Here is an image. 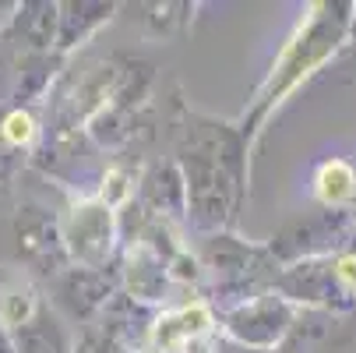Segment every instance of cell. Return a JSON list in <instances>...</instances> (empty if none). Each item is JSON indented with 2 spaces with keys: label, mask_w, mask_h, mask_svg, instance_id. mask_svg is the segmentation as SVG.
Listing matches in <instances>:
<instances>
[{
  "label": "cell",
  "mask_w": 356,
  "mask_h": 353,
  "mask_svg": "<svg viewBox=\"0 0 356 353\" xmlns=\"http://www.w3.org/2000/svg\"><path fill=\"white\" fill-rule=\"evenodd\" d=\"M339 32H342V29H328L321 18H314L307 36H300V39H293V42L286 46V54H282V61H279V68H275V74H272L265 95H261V110L272 107V103H279V95L289 92V88L300 81V74H307L314 64L325 61V54L335 46Z\"/></svg>",
  "instance_id": "obj_1"
},
{
  "label": "cell",
  "mask_w": 356,
  "mask_h": 353,
  "mask_svg": "<svg viewBox=\"0 0 356 353\" xmlns=\"http://www.w3.org/2000/svg\"><path fill=\"white\" fill-rule=\"evenodd\" d=\"M64 240L71 258H78L85 269H99L110 255V240H113V212L103 201H88L78 205L64 226Z\"/></svg>",
  "instance_id": "obj_2"
},
{
  "label": "cell",
  "mask_w": 356,
  "mask_h": 353,
  "mask_svg": "<svg viewBox=\"0 0 356 353\" xmlns=\"http://www.w3.org/2000/svg\"><path fill=\"white\" fill-rule=\"evenodd\" d=\"M289 325V311L279 304L275 297H261V300H250V304L236 308L229 315V332L247 343V346H258V350H268L279 343V336L286 332Z\"/></svg>",
  "instance_id": "obj_3"
},
{
  "label": "cell",
  "mask_w": 356,
  "mask_h": 353,
  "mask_svg": "<svg viewBox=\"0 0 356 353\" xmlns=\"http://www.w3.org/2000/svg\"><path fill=\"white\" fill-rule=\"evenodd\" d=\"M209 311L201 308V304H194V308H180V311H170V315H163L156 325H152V343H156L163 353H170V350H184L191 339H197V336H205V329H209Z\"/></svg>",
  "instance_id": "obj_4"
},
{
  "label": "cell",
  "mask_w": 356,
  "mask_h": 353,
  "mask_svg": "<svg viewBox=\"0 0 356 353\" xmlns=\"http://www.w3.org/2000/svg\"><path fill=\"white\" fill-rule=\"evenodd\" d=\"M131 290L141 297V300H156L163 283H166V262L159 251H152L148 244H141L134 255H131Z\"/></svg>",
  "instance_id": "obj_5"
},
{
  "label": "cell",
  "mask_w": 356,
  "mask_h": 353,
  "mask_svg": "<svg viewBox=\"0 0 356 353\" xmlns=\"http://www.w3.org/2000/svg\"><path fill=\"white\" fill-rule=\"evenodd\" d=\"M39 315V300L35 290L22 279L0 286V325L4 329H25Z\"/></svg>",
  "instance_id": "obj_6"
},
{
  "label": "cell",
  "mask_w": 356,
  "mask_h": 353,
  "mask_svg": "<svg viewBox=\"0 0 356 353\" xmlns=\"http://www.w3.org/2000/svg\"><path fill=\"white\" fill-rule=\"evenodd\" d=\"M353 184H356V173L349 170V163L342 159H332L318 170V180H314V191L325 205H335V201L349 198L353 194Z\"/></svg>",
  "instance_id": "obj_7"
},
{
  "label": "cell",
  "mask_w": 356,
  "mask_h": 353,
  "mask_svg": "<svg viewBox=\"0 0 356 353\" xmlns=\"http://www.w3.org/2000/svg\"><path fill=\"white\" fill-rule=\"evenodd\" d=\"M32 134H35V120H32L25 110H15V113L4 120V138H8L11 145H29Z\"/></svg>",
  "instance_id": "obj_8"
},
{
  "label": "cell",
  "mask_w": 356,
  "mask_h": 353,
  "mask_svg": "<svg viewBox=\"0 0 356 353\" xmlns=\"http://www.w3.org/2000/svg\"><path fill=\"white\" fill-rule=\"evenodd\" d=\"M106 180H110V187H103V205H110V209H113V205H120V201L131 194V187H127L124 173H117V170H113Z\"/></svg>",
  "instance_id": "obj_9"
},
{
  "label": "cell",
  "mask_w": 356,
  "mask_h": 353,
  "mask_svg": "<svg viewBox=\"0 0 356 353\" xmlns=\"http://www.w3.org/2000/svg\"><path fill=\"white\" fill-rule=\"evenodd\" d=\"M180 353H222V350H216V346H212L205 336H197V339H191V343H187Z\"/></svg>",
  "instance_id": "obj_10"
},
{
  "label": "cell",
  "mask_w": 356,
  "mask_h": 353,
  "mask_svg": "<svg viewBox=\"0 0 356 353\" xmlns=\"http://www.w3.org/2000/svg\"><path fill=\"white\" fill-rule=\"evenodd\" d=\"M81 353H117V350H106V346H95V343H85Z\"/></svg>",
  "instance_id": "obj_11"
}]
</instances>
